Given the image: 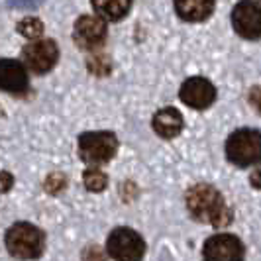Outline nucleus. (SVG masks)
Here are the masks:
<instances>
[{
	"label": "nucleus",
	"instance_id": "1",
	"mask_svg": "<svg viewBox=\"0 0 261 261\" xmlns=\"http://www.w3.org/2000/svg\"><path fill=\"white\" fill-rule=\"evenodd\" d=\"M185 200L189 214L198 222L210 224L214 228H226L232 224V208L212 185L200 183L191 187Z\"/></svg>",
	"mask_w": 261,
	"mask_h": 261
},
{
	"label": "nucleus",
	"instance_id": "2",
	"mask_svg": "<svg viewBox=\"0 0 261 261\" xmlns=\"http://www.w3.org/2000/svg\"><path fill=\"white\" fill-rule=\"evenodd\" d=\"M224 151L228 161L236 167H251L261 163V132L253 128H242L230 134Z\"/></svg>",
	"mask_w": 261,
	"mask_h": 261
},
{
	"label": "nucleus",
	"instance_id": "3",
	"mask_svg": "<svg viewBox=\"0 0 261 261\" xmlns=\"http://www.w3.org/2000/svg\"><path fill=\"white\" fill-rule=\"evenodd\" d=\"M6 248L10 255L20 259H36L43 253L45 234L30 222H18L6 232Z\"/></svg>",
	"mask_w": 261,
	"mask_h": 261
},
{
	"label": "nucleus",
	"instance_id": "4",
	"mask_svg": "<svg viewBox=\"0 0 261 261\" xmlns=\"http://www.w3.org/2000/svg\"><path fill=\"white\" fill-rule=\"evenodd\" d=\"M118 151V140L112 132H85L79 136V155L89 165H105Z\"/></svg>",
	"mask_w": 261,
	"mask_h": 261
},
{
	"label": "nucleus",
	"instance_id": "5",
	"mask_svg": "<svg viewBox=\"0 0 261 261\" xmlns=\"http://www.w3.org/2000/svg\"><path fill=\"white\" fill-rule=\"evenodd\" d=\"M106 251L112 259L136 261L142 259L145 253L144 238L132 228H116L106 240Z\"/></svg>",
	"mask_w": 261,
	"mask_h": 261
},
{
	"label": "nucleus",
	"instance_id": "6",
	"mask_svg": "<svg viewBox=\"0 0 261 261\" xmlns=\"http://www.w3.org/2000/svg\"><path fill=\"white\" fill-rule=\"evenodd\" d=\"M22 59L28 71L34 75H43L55 67L59 59V47L53 39H32V43L22 49Z\"/></svg>",
	"mask_w": 261,
	"mask_h": 261
},
{
	"label": "nucleus",
	"instance_id": "7",
	"mask_svg": "<svg viewBox=\"0 0 261 261\" xmlns=\"http://www.w3.org/2000/svg\"><path fill=\"white\" fill-rule=\"evenodd\" d=\"M232 28L244 39L261 38V4L255 0H242L232 10Z\"/></svg>",
	"mask_w": 261,
	"mask_h": 261
},
{
	"label": "nucleus",
	"instance_id": "8",
	"mask_svg": "<svg viewBox=\"0 0 261 261\" xmlns=\"http://www.w3.org/2000/svg\"><path fill=\"white\" fill-rule=\"evenodd\" d=\"M108 30H106V20L96 16H81L75 22L73 30V41L77 43V47L85 51H94L98 47H102L106 41Z\"/></svg>",
	"mask_w": 261,
	"mask_h": 261
},
{
	"label": "nucleus",
	"instance_id": "9",
	"mask_svg": "<svg viewBox=\"0 0 261 261\" xmlns=\"http://www.w3.org/2000/svg\"><path fill=\"white\" fill-rule=\"evenodd\" d=\"M202 255L210 261H240L244 257V244L234 234H214L204 242Z\"/></svg>",
	"mask_w": 261,
	"mask_h": 261
},
{
	"label": "nucleus",
	"instance_id": "10",
	"mask_svg": "<svg viewBox=\"0 0 261 261\" xmlns=\"http://www.w3.org/2000/svg\"><path fill=\"white\" fill-rule=\"evenodd\" d=\"M179 98L185 106L195 108V110H204L216 100V89L204 77H191L181 85Z\"/></svg>",
	"mask_w": 261,
	"mask_h": 261
},
{
	"label": "nucleus",
	"instance_id": "11",
	"mask_svg": "<svg viewBox=\"0 0 261 261\" xmlns=\"http://www.w3.org/2000/svg\"><path fill=\"white\" fill-rule=\"evenodd\" d=\"M30 87L28 69L16 59H0V91L24 94Z\"/></svg>",
	"mask_w": 261,
	"mask_h": 261
},
{
	"label": "nucleus",
	"instance_id": "12",
	"mask_svg": "<svg viewBox=\"0 0 261 261\" xmlns=\"http://www.w3.org/2000/svg\"><path fill=\"white\" fill-rule=\"evenodd\" d=\"M151 126H153V132L159 138L173 140L183 130V116H181V112L177 108L167 106V108H161V110H157L155 114H153Z\"/></svg>",
	"mask_w": 261,
	"mask_h": 261
},
{
	"label": "nucleus",
	"instance_id": "13",
	"mask_svg": "<svg viewBox=\"0 0 261 261\" xmlns=\"http://www.w3.org/2000/svg\"><path fill=\"white\" fill-rule=\"evenodd\" d=\"M173 4L185 22H204L214 12V0H173Z\"/></svg>",
	"mask_w": 261,
	"mask_h": 261
},
{
	"label": "nucleus",
	"instance_id": "14",
	"mask_svg": "<svg viewBox=\"0 0 261 261\" xmlns=\"http://www.w3.org/2000/svg\"><path fill=\"white\" fill-rule=\"evenodd\" d=\"M92 8L100 18L118 22L128 16L132 8V0H92Z\"/></svg>",
	"mask_w": 261,
	"mask_h": 261
},
{
	"label": "nucleus",
	"instance_id": "15",
	"mask_svg": "<svg viewBox=\"0 0 261 261\" xmlns=\"http://www.w3.org/2000/svg\"><path fill=\"white\" fill-rule=\"evenodd\" d=\"M83 183H85V187H87L91 193H100V191H105L106 185H108V177H106L105 171L96 169V167L92 165L91 169L85 171Z\"/></svg>",
	"mask_w": 261,
	"mask_h": 261
},
{
	"label": "nucleus",
	"instance_id": "16",
	"mask_svg": "<svg viewBox=\"0 0 261 261\" xmlns=\"http://www.w3.org/2000/svg\"><path fill=\"white\" fill-rule=\"evenodd\" d=\"M18 32L28 38L30 41L32 39H38L41 38V34H43V22L39 20V18H34V16H26L24 20H20L18 22Z\"/></svg>",
	"mask_w": 261,
	"mask_h": 261
},
{
	"label": "nucleus",
	"instance_id": "17",
	"mask_svg": "<svg viewBox=\"0 0 261 261\" xmlns=\"http://www.w3.org/2000/svg\"><path fill=\"white\" fill-rule=\"evenodd\" d=\"M110 69H112V65H110L108 57H105V55H94V57L89 59V71L96 77H106L110 73Z\"/></svg>",
	"mask_w": 261,
	"mask_h": 261
},
{
	"label": "nucleus",
	"instance_id": "18",
	"mask_svg": "<svg viewBox=\"0 0 261 261\" xmlns=\"http://www.w3.org/2000/svg\"><path fill=\"white\" fill-rule=\"evenodd\" d=\"M67 185V177L63 173H51L47 179H45V191L51 193V195H57L65 189Z\"/></svg>",
	"mask_w": 261,
	"mask_h": 261
},
{
	"label": "nucleus",
	"instance_id": "19",
	"mask_svg": "<svg viewBox=\"0 0 261 261\" xmlns=\"http://www.w3.org/2000/svg\"><path fill=\"white\" fill-rule=\"evenodd\" d=\"M14 185V175L8 171H0V193H8Z\"/></svg>",
	"mask_w": 261,
	"mask_h": 261
},
{
	"label": "nucleus",
	"instance_id": "20",
	"mask_svg": "<svg viewBox=\"0 0 261 261\" xmlns=\"http://www.w3.org/2000/svg\"><path fill=\"white\" fill-rule=\"evenodd\" d=\"M248 100H249V105L253 106V108L261 114V87H253V89L249 91Z\"/></svg>",
	"mask_w": 261,
	"mask_h": 261
},
{
	"label": "nucleus",
	"instance_id": "21",
	"mask_svg": "<svg viewBox=\"0 0 261 261\" xmlns=\"http://www.w3.org/2000/svg\"><path fill=\"white\" fill-rule=\"evenodd\" d=\"M249 183L253 189H261V169H255L249 175Z\"/></svg>",
	"mask_w": 261,
	"mask_h": 261
}]
</instances>
